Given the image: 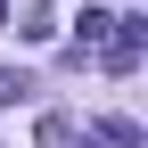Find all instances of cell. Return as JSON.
<instances>
[{
    "mask_svg": "<svg viewBox=\"0 0 148 148\" xmlns=\"http://www.w3.org/2000/svg\"><path fill=\"white\" fill-rule=\"evenodd\" d=\"M140 66V16H115V33H107V74H132Z\"/></svg>",
    "mask_w": 148,
    "mask_h": 148,
    "instance_id": "1",
    "label": "cell"
},
{
    "mask_svg": "<svg viewBox=\"0 0 148 148\" xmlns=\"http://www.w3.org/2000/svg\"><path fill=\"white\" fill-rule=\"evenodd\" d=\"M74 33H82V41H74V58H82L90 41H107V33H115V16H107V8H82V16H74Z\"/></svg>",
    "mask_w": 148,
    "mask_h": 148,
    "instance_id": "2",
    "label": "cell"
},
{
    "mask_svg": "<svg viewBox=\"0 0 148 148\" xmlns=\"http://www.w3.org/2000/svg\"><path fill=\"white\" fill-rule=\"evenodd\" d=\"M99 140H107V148H140V123H132V115H99Z\"/></svg>",
    "mask_w": 148,
    "mask_h": 148,
    "instance_id": "3",
    "label": "cell"
},
{
    "mask_svg": "<svg viewBox=\"0 0 148 148\" xmlns=\"http://www.w3.org/2000/svg\"><path fill=\"white\" fill-rule=\"evenodd\" d=\"M25 90H33L25 74H16V66H0V107H16V99H25Z\"/></svg>",
    "mask_w": 148,
    "mask_h": 148,
    "instance_id": "4",
    "label": "cell"
},
{
    "mask_svg": "<svg viewBox=\"0 0 148 148\" xmlns=\"http://www.w3.org/2000/svg\"><path fill=\"white\" fill-rule=\"evenodd\" d=\"M0 33H8V0H0Z\"/></svg>",
    "mask_w": 148,
    "mask_h": 148,
    "instance_id": "5",
    "label": "cell"
}]
</instances>
